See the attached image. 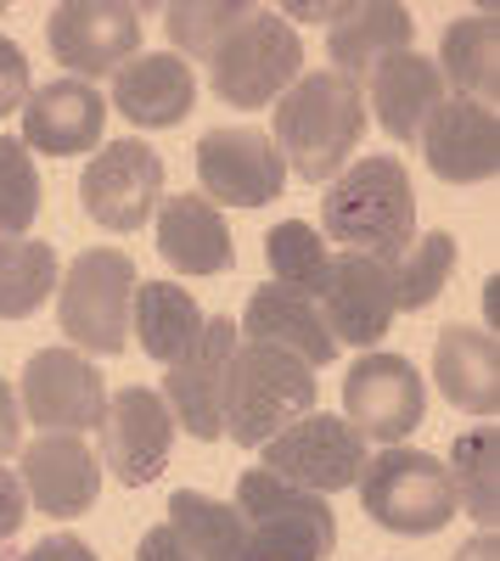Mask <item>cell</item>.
I'll return each instance as SVG.
<instances>
[{"label":"cell","instance_id":"1","mask_svg":"<svg viewBox=\"0 0 500 561\" xmlns=\"http://www.w3.org/2000/svg\"><path fill=\"white\" fill-rule=\"evenodd\" d=\"M366 135V96L360 84L332 73V68H315L298 73V84L276 102V152L298 180L315 185H332L349 163V152L360 147Z\"/></svg>","mask_w":500,"mask_h":561},{"label":"cell","instance_id":"2","mask_svg":"<svg viewBox=\"0 0 500 561\" xmlns=\"http://www.w3.org/2000/svg\"><path fill=\"white\" fill-rule=\"evenodd\" d=\"M327 237L349 253L394 259L417 237V192L399 158H354L321 197Z\"/></svg>","mask_w":500,"mask_h":561},{"label":"cell","instance_id":"3","mask_svg":"<svg viewBox=\"0 0 500 561\" xmlns=\"http://www.w3.org/2000/svg\"><path fill=\"white\" fill-rule=\"evenodd\" d=\"M309 410H315V370L304 359L270 343H237L231 370H225V438L259 449Z\"/></svg>","mask_w":500,"mask_h":561},{"label":"cell","instance_id":"4","mask_svg":"<svg viewBox=\"0 0 500 561\" xmlns=\"http://www.w3.org/2000/svg\"><path fill=\"white\" fill-rule=\"evenodd\" d=\"M237 517L248 528V561H327L338 550L327 494L293 489L264 466L237 478Z\"/></svg>","mask_w":500,"mask_h":561},{"label":"cell","instance_id":"5","mask_svg":"<svg viewBox=\"0 0 500 561\" xmlns=\"http://www.w3.org/2000/svg\"><path fill=\"white\" fill-rule=\"evenodd\" d=\"M298 73H304V39L282 12H270V7H253L208 57L214 96L231 102V107H248V113L282 102L298 84Z\"/></svg>","mask_w":500,"mask_h":561},{"label":"cell","instance_id":"6","mask_svg":"<svg viewBox=\"0 0 500 561\" xmlns=\"http://www.w3.org/2000/svg\"><path fill=\"white\" fill-rule=\"evenodd\" d=\"M354 489H360L366 517L377 528H388V534H405V539H428V534L450 528V517H456V489H450V472L428 449L388 444L383 455H366Z\"/></svg>","mask_w":500,"mask_h":561},{"label":"cell","instance_id":"7","mask_svg":"<svg viewBox=\"0 0 500 561\" xmlns=\"http://www.w3.org/2000/svg\"><path fill=\"white\" fill-rule=\"evenodd\" d=\"M135 264L118 248H84L57 287V325L84 354H124L129 343V304H135Z\"/></svg>","mask_w":500,"mask_h":561},{"label":"cell","instance_id":"8","mask_svg":"<svg viewBox=\"0 0 500 561\" xmlns=\"http://www.w3.org/2000/svg\"><path fill=\"white\" fill-rule=\"evenodd\" d=\"M428 388L405 354H360L343 377V421L372 444H405L422 427Z\"/></svg>","mask_w":500,"mask_h":561},{"label":"cell","instance_id":"9","mask_svg":"<svg viewBox=\"0 0 500 561\" xmlns=\"http://www.w3.org/2000/svg\"><path fill=\"white\" fill-rule=\"evenodd\" d=\"M264 449V472H276L293 489L309 494H332V489H354L360 466H366V438H360L343 415H298L293 427H282Z\"/></svg>","mask_w":500,"mask_h":561},{"label":"cell","instance_id":"10","mask_svg":"<svg viewBox=\"0 0 500 561\" xmlns=\"http://www.w3.org/2000/svg\"><path fill=\"white\" fill-rule=\"evenodd\" d=\"M231 354H237V320L208 314L197 343L163 377V404L174 415V433H192L197 444L225 438V370H231Z\"/></svg>","mask_w":500,"mask_h":561},{"label":"cell","instance_id":"11","mask_svg":"<svg viewBox=\"0 0 500 561\" xmlns=\"http://www.w3.org/2000/svg\"><path fill=\"white\" fill-rule=\"evenodd\" d=\"M197 180L203 197L219 208H264L282 197L287 185V163L276 152V140L253 124H231V129H208L197 140Z\"/></svg>","mask_w":500,"mask_h":561},{"label":"cell","instance_id":"12","mask_svg":"<svg viewBox=\"0 0 500 561\" xmlns=\"http://www.w3.org/2000/svg\"><path fill=\"white\" fill-rule=\"evenodd\" d=\"M23 415L39 433H68L84 438L90 427L107 421V382L102 370L79 359L73 348H39L23 365Z\"/></svg>","mask_w":500,"mask_h":561},{"label":"cell","instance_id":"13","mask_svg":"<svg viewBox=\"0 0 500 561\" xmlns=\"http://www.w3.org/2000/svg\"><path fill=\"white\" fill-rule=\"evenodd\" d=\"M158 197H163V158L147 140H113V147H102L84 163L79 203L102 230H118V237L141 230L152 219Z\"/></svg>","mask_w":500,"mask_h":561},{"label":"cell","instance_id":"14","mask_svg":"<svg viewBox=\"0 0 500 561\" xmlns=\"http://www.w3.org/2000/svg\"><path fill=\"white\" fill-rule=\"evenodd\" d=\"M45 45L63 68H73L84 84L118 73L129 57H141V12L124 0H68L45 23Z\"/></svg>","mask_w":500,"mask_h":561},{"label":"cell","instance_id":"15","mask_svg":"<svg viewBox=\"0 0 500 561\" xmlns=\"http://www.w3.org/2000/svg\"><path fill=\"white\" fill-rule=\"evenodd\" d=\"M315 309H321L332 343L349 348H377L394 325V287H388V264L366 259V253H338L321 293H315Z\"/></svg>","mask_w":500,"mask_h":561},{"label":"cell","instance_id":"16","mask_svg":"<svg viewBox=\"0 0 500 561\" xmlns=\"http://www.w3.org/2000/svg\"><path fill=\"white\" fill-rule=\"evenodd\" d=\"M169 444H174V415L152 388H118L107 399L102 460L113 466V478L124 489H147L152 478H163Z\"/></svg>","mask_w":500,"mask_h":561},{"label":"cell","instance_id":"17","mask_svg":"<svg viewBox=\"0 0 500 561\" xmlns=\"http://www.w3.org/2000/svg\"><path fill=\"white\" fill-rule=\"evenodd\" d=\"M23 494L39 517H84L102 494V460L84 438H68V433H39L29 449H23Z\"/></svg>","mask_w":500,"mask_h":561},{"label":"cell","instance_id":"18","mask_svg":"<svg viewBox=\"0 0 500 561\" xmlns=\"http://www.w3.org/2000/svg\"><path fill=\"white\" fill-rule=\"evenodd\" d=\"M102 129H107L102 90L84 84V79H52V84L29 90L18 140L29 152H45V158H79V152L102 147Z\"/></svg>","mask_w":500,"mask_h":561},{"label":"cell","instance_id":"19","mask_svg":"<svg viewBox=\"0 0 500 561\" xmlns=\"http://www.w3.org/2000/svg\"><path fill=\"white\" fill-rule=\"evenodd\" d=\"M422 158L450 185H478L500 169V118L495 107H478L467 96L439 102L422 124Z\"/></svg>","mask_w":500,"mask_h":561},{"label":"cell","instance_id":"20","mask_svg":"<svg viewBox=\"0 0 500 561\" xmlns=\"http://www.w3.org/2000/svg\"><path fill=\"white\" fill-rule=\"evenodd\" d=\"M192 102H197V73L174 51H141L113 73V107L141 129L180 124L192 113Z\"/></svg>","mask_w":500,"mask_h":561},{"label":"cell","instance_id":"21","mask_svg":"<svg viewBox=\"0 0 500 561\" xmlns=\"http://www.w3.org/2000/svg\"><path fill=\"white\" fill-rule=\"evenodd\" d=\"M433 382L439 393L467 410V415H495L500 404V343L478 325H444L433 343Z\"/></svg>","mask_w":500,"mask_h":561},{"label":"cell","instance_id":"22","mask_svg":"<svg viewBox=\"0 0 500 561\" xmlns=\"http://www.w3.org/2000/svg\"><path fill=\"white\" fill-rule=\"evenodd\" d=\"M158 253L180 275H219V270H231V259H237L231 225H225V214L203 192L169 197L158 208Z\"/></svg>","mask_w":500,"mask_h":561},{"label":"cell","instance_id":"23","mask_svg":"<svg viewBox=\"0 0 500 561\" xmlns=\"http://www.w3.org/2000/svg\"><path fill=\"white\" fill-rule=\"evenodd\" d=\"M242 325H248V343H270V348L304 359L309 370L338 359V343L327 332L321 309H315V298H298V293L276 287V280H264V287L248 298V320Z\"/></svg>","mask_w":500,"mask_h":561},{"label":"cell","instance_id":"24","mask_svg":"<svg viewBox=\"0 0 500 561\" xmlns=\"http://www.w3.org/2000/svg\"><path fill=\"white\" fill-rule=\"evenodd\" d=\"M411 12L405 7H383V0H366V7H343L332 34H327V51H332V73L343 79H372L388 57L411 51Z\"/></svg>","mask_w":500,"mask_h":561},{"label":"cell","instance_id":"25","mask_svg":"<svg viewBox=\"0 0 500 561\" xmlns=\"http://www.w3.org/2000/svg\"><path fill=\"white\" fill-rule=\"evenodd\" d=\"M439 102H444V73L422 51H399L372 73V113L394 140H417Z\"/></svg>","mask_w":500,"mask_h":561},{"label":"cell","instance_id":"26","mask_svg":"<svg viewBox=\"0 0 500 561\" xmlns=\"http://www.w3.org/2000/svg\"><path fill=\"white\" fill-rule=\"evenodd\" d=\"M129 325H135V337H141L147 359L174 365L197 343L203 309L180 280H141V287H135V304H129Z\"/></svg>","mask_w":500,"mask_h":561},{"label":"cell","instance_id":"27","mask_svg":"<svg viewBox=\"0 0 500 561\" xmlns=\"http://www.w3.org/2000/svg\"><path fill=\"white\" fill-rule=\"evenodd\" d=\"M169 534L192 561H248V528L237 517V505L208 500L197 489L169 494Z\"/></svg>","mask_w":500,"mask_h":561},{"label":"cell","instance_id":"28","mask_svg":"<svg viewBox=\"0 0 500 561\" xmlns=\"http://www.w3.org/2000/svg\"><path fill=\"white\" fill-rule=\"evenodd\" d=\"M439 73H444V84H456L467 102L495 107V96H500V23L495 18H456L444 28Z\"/></svg>","mask_w":500,"mask_h":561},{"label":"cell","instance_id":"29","mask_svg":"<svg viewBox=\"0 0 500 561\" xmlns=\"http://www.w3.org/2000/svg\"><path fill=\"white\" fill-rule=\"evenodd\" d=\"M57 248L34 237H0V320H29L57 293Z\"/></svg>","mask_w":500,"mask_h":561},{"label":"cell","instance_id":"30","mask_svg":"<svg viewBox=\"0 0 500 561\" xmlns=\"http://www.w3.org/2000/svg\"><path fill=\"white\" fill-rule=\"evenodd\" d=\"M444 472H450V489H456V505H467V517L489 534L500 511V433L495 427L462 433Z\"/></svg>","mask_w":500,"mask_h":561},{"label":"cell","instance_id":"31","mask_svg":"<svg viewBox=\"0 0 500 561\" xmlns=\"http://www.w3.org/2000/svg\"><path fill=\"white\" fill-rule=\"evenodd\" d=\"M456 275V237L450 230H428L411 237V248H399L388 259V287H394V309H428L439 304V293Z\"/></svg>","mask_w":500,"mask_h":561},{"label":"cell","instance_id":"32","mask_svg":"<svg viewBox=\"0 0 500 561\" xmlns=\"http://www.w3.org/2000/svg\"><path fill=\"white\" fill-rule=\"evenodd\" d=\"M264 259H270V275H276V287L298 293V298H315L321 293V280L332 270V253H327V237L304 219H282L276 230L264 237Z\"/></svg>","mask_w":500,"mask_h":561},{"label":"cell","instance_id":"33","mask_svg":"<svg viewBox=\"0 0 500 561\" xmlns=\"http://www.w3.org/2000/svg\"><path fill=\"white\" fill-rule=\"evenodd\" d=\"M39 214V169L18 135H0V237H23Z\"/></svg>","mask_w":500,"mask_h":561},{"label":"cell","instance_id":"34","mask_svg":"<svg viewBox=\"0 0 500 561\" xmlns=\"http://www.w3.org/2000/svg\"><path fill=\"white\" fill-rule=\"evenodd\" d=\"M253 7H203V0H174V7L163 12L169 18V39H174V57H214V45L231 34Z\"/></svg>","mask_w":500,"mask_h":561},{"label":"cell","instance_id":"35","mask_svg":"<svg viewBox=\"0 0 500 561\" xmlns=\"http://www.w3.org/2000/svg\"><path fill=\"white\" fill-rule=\"evenodd\" d=\"M29 102V57H23V45L0 34V118L18 113Z\"/></svg>","mask_w":500,"mask_h":561},{"label":"cell","instance_id":"36","mask_svg":"<svg viewBox=\"0 0 500 561\" xmlns=\"http://www.w3.org/2000/svg\"><path fill=\"white\" fill-rule=\"evenodd\" d=\"M23 517H29V494H23V478L0 466V545H12V539H18Z\"/></svg>","mask_w":500,"mask_h":561},{"label":"cell","instance_id":"37","mask_svg":"<svg viewBox=\"0 0 500 561\" xmlns=\"http://www.w3.org/2000/svg\"><path fill=\"white\" fill-rule=\"evenodd\" d=\"M23 561H96V550H90L79 534H45L39 545H29Z\"/></svg>","mask_w":500,"mask_h":561},{"label":"cell","instance_id":"38","mask_svg":"<svg viewBox=\"0 0 500 561\" xmlns=\"http://www.w3.org/2000/svg\"><path fill=\"white\" fill-rule=\"evenodd\" d=\"M18 449H23V404H18L12 382L0 377V460L18 455Z\"/></svg>","mask_w":500,"mask_h":561},{"label":"cell","instance_id":"39","mask_svg":"<svg viewBox=\"0 0 500 561\" xmlns=\"http://www.w3.org/2000/svg\"><path fill=\"white\" fill-rule=\"evenodd\" d=\"M135 561H192V556L180 550V539H174L169 523H163V528H147V534H141V545H135Z\"/></svg>","mask_w":500,"mask_h":561},{"label":"cell","instance_id":"40","mask_svg":"<svg viewBox=\"0 0 500 561\" xmlns=\"http://www.w3.org/2000/svg\"><path fill=\"white\" fill-rule=\"evenodd\" d=\"M456 561H500V545H495V534H478V539H467V545L456 550Z\"/></svg>","mask_w":500,"mask_h":561}]
</instances>
